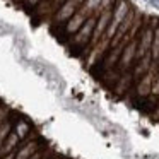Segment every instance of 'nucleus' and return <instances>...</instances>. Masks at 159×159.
<instances>
[{"label":"nucleus","instance_id":"obj_6","mask_svg":"<svg viewBox=\"0 0 159 159\" xmlns=\"http://www.w3.org/2000/svg\"><path fill=\"white\" fill-rule=\"evenodd\" d=\"M53 154H55V152H53L52 149H50V151H46V154H45V157H43V159H52V156H53Z\"/></svg>","mask_w":159,"mask_h":159},{"label":"nucleus","instance_id":"obj_3","mask_svg":"<svg viewBox=\"0 0 159 159\" xmlns=\"http://www.w3.org/2000/svg\"><path fill=\"white\" fill-rule=\"evenodd\" d=\"M16 116H17V113L11 110V113L7 115V118H5V120L2 121V125H0V149H2V145H4V142H5V139H7V135L11 134V130L14 128Z\"/></svg>","mask_w":159,"mask_h":159},{"label":"nucleus","instance_id":"obj_1","mask_svg":"<svg viewBox=\"0 0 159 159\" xmlns=\"http://www.w3.org/2000/svg\"><path fill=\"white\" fill-rule=\"evenodd\" d=\"M14 132L19 135V139H21V140H26V139L33 137V135L36 134V132L33 130L31 123H29L26 118L19 116V115L16 116V121H14Z\"/></svg>","mask_w":159,"mask_h":159},{"label":"nucleus","instance_id":"obj_7","mask_svg":"<svg viewBox=\"0 0 159 159\" xmlns=\"http://www.w3.org/2000/svg\"><path fill=\"white\" fill-rule=\"evenodd\" d=\"M14 156H16V152H11V154L4 156V157H0V159H14Z\"/></svg>","mask_w":159,"mask_h":159},{"label":"nucleus","instance_id":"obj_5","mask_svg":"<svg viewBox=\"0 0 159 159\" xmlns=\"http://www.w3.org/2000/svg\"><path fill=\"white\" fill-rule=\"evenodd\" d=\"M46 147H48V145H46ZM46 147L39 149V151L36 152L34 156H31V157H29V159H43V157H45V154H46Z\"/></svg>","mask_w":159,"mask_h":159},{"label":"nucleus","instance_id":"obj_4","mask_svg":"<svg viewBox=\"0 0 159 159\" xmlns=\"http://www.w3.org/2000/svg\"><path fill=\"white\" fill-rule=\"evenodd\" d=\"M9 113H11V110H9V108H5L4 104H0V125H2V121L7 118Z\"/></svg>","mask_w":159,"mask_h":159},{"label":"nucleus","instance_id":"obj_2","mask_svg":"<svg viewBox=\"0 0 159 159\" xmlns=\"http://www.w3.org/2000/svg\"><path fill=\"white\" fill-rule=\"evenodd\" d=\"M21 139H19V135L14 132V128L11 130V134L7 135V139H5L4 145H2V149H0V157H4V156L11 154V152H16L19 149V145H21Z\"/></svg>","mask_w":159,"mask_h":159}]
</instances>
